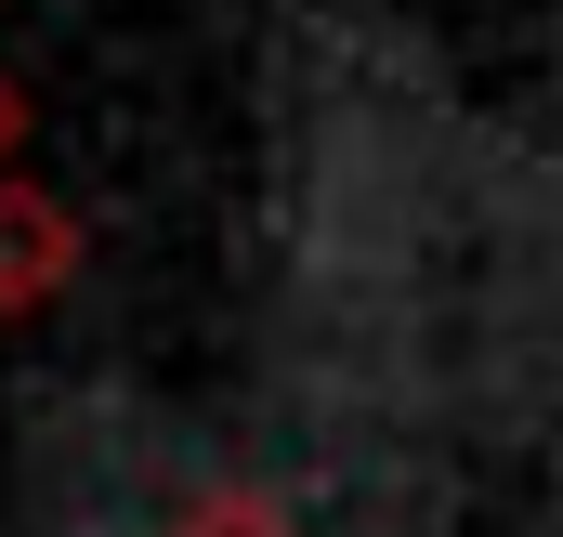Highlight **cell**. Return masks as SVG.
Returning <instances> with one entry per match:
<instances>
[{"instance_id": "cell-2", "label": "cell", "mask_w": 563, "mask_h": 537, "mask_svg": "<svg viewBox=\"0 0 563 537\" xmlns=\"http://www.w3.org/2000/svg\"><path fill=\"white\" fill-rule=\"evenodd\" d=\"M157 537H301V525H288V498H263V485H197Z\"/></svg>"}, {"instance_id": "cell-3", "label": "cell", "mask_w": 563, "mask_h": 537, "mask_svg": "<svg viewBox=\"0 0 563 537\" xmlns=\"http://www.w3.org/2000/svg\"><path fill=\"white\" fill-rule=\"evenodd\" d=\"M13 144H26V92L0 79V171H13Z\"/></svg>"}, {"instance_id": "cell-1", "label": "cell", "mask_w": 563, "mask_h": 537, "mask_svg": "<svg viewBox=\"0 0 563 537\" xmlns=\"http://www.w3.org/2000/svg\"><path fill=\"white\" fill-rule=\"evenodd\" d=\"M92 263V223L53 197V184H13L0 171V315H40V302H66Z\"/></svg>"}]
</instances>
